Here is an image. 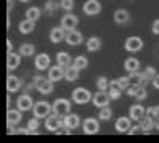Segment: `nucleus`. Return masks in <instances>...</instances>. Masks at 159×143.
<instances>
[{"label": "nucleus", "mask_w": 159, "mask_h": 143, "mask_svg": "<svg viewBox=\"0 0 159 143\" xmlns=\"http://www.w3.org/2000/svg\"><path fill=\"white\" fill-rule=\"evenodd\" d=\"M72 111V103H70V100H67V99H56L54 102H52V113L54 114H57V116H61V118H64L65 114H69Z\"/></svg>", "instance_id": "obj_1"}, {"label": "nucleus", "mask_w": 159, "mask_h": 143, "mask_svg": "<svg viewBox=\"0 0 159 143\" xmlns=\"http://www.w3.org/2000/svg\"><path fill=\"white\" fill-rule=\"evenodd\" d=\"M32 111H34V116H37V118H40V119H46L48 116L52 113V105H51L49 102L40 100V102H35V105H34Z\"/></svg>", "instance_id": "obj_2"}, {"label": "nucleus", "mask_w": 159, "mask_h": 143, "mask_svg": "<svg viewBox=\"0 0 159 143\" xmlns=\"http://www.w3.org/2000/svg\"><path fill=\"white\" fill-rule=\"evenodd\" d=\"M72 100L78 105H84V103L92 100V94L91 91H88L86 87H76L73 92H72Z\"/></svg>", "instance_id": "obj_3"}, {"label": "nucleus", "mask_w": 159, "mask_h": 143, "mask_svg": "<svg viewBox=\"0 0 159 143\" xmlns=\"http://www.w3.org/2000/svg\"><path fill=\"white\" fill-rule=\"evenodd\" d=\"M64 126V118H61V116H57V114H49L48 118L45 119V127L48 129L49 132H57L59 129Z\"/></svg>", "instance_id": "obj_4"}, {"label": "nucleus", "mask_w": 159, "mask_h": 143, "mask_svg": "<svg viewBox=\"0 0 159 143\" xmlns=\"http://www.w3.org/2000/svg\"><path fill=\"white\" fill-rule=\"evenodd\" d=\"M100 119H96V118H86L83 121V132L86 135H96L99 131H100Z\"/></svg>", "instance_id": "obj_5"}, {"label": "nucleus", "mask_w": 159, "mask_h": 143, "mask_svg": "<svg viewBox=\"0 0 159 143\" xmlns=\"http://www.w3.org/2000/svg\"><path fill=\"white\" fill-rule=\"evenodd\" d=\"M111 102V97L107 91H99L92 96V103H94V107L97 108H102V107H108Z\"/></svg>", "instance_id": "obj_6"}, {"label": "nucleus", "mask_w": 159, "mask_h": 143, "mask_svg": "<svg viewBox=\"0 0 159 143\" xmlns=\"http://www.w3.org/2000/svg\"><path fill=\"white\" fill-rule=\"evenodd\" d=\"M83 11L88 16H96L102 11V3L99 2V0H88V2H84V5H83Z\"/></svg>", "instance_id": "obj_7"}, {"label": "nucleus", "mask_w": 159, "mask_h": 143, "mask_svg": "<svg viewBox=\"0 0 159 143\" xmlns=\"http://www.w3.org/2000/svg\"><path fill=\"white\" fill-rule=\"evenodd\" d=\"M124 48L129 53H137V51H140L143 48V40L140 37H129L124 42Z\"/></svg>", "instance_id": "obj_8"}, {"label": "nucleus", "mask_w": 159, "mask_h": 143, "mask_svg": "<svg viewBox=\"0 0 159 143\" xmlns=\"http://www.w3.org/2000/svg\"><path fill=\"white\" fill-rule=\"evenodd\" d=\"M48 78H49L51 81H54V83L64 80V78H65V67L59 65V64H57V65L49 67L48 69Z\"/></svg>", "instance_id": "obj_9"}, {"label": "nucleus", "mask_w": 159, "mask_h": 143, "mask_svg": "<svg viewBox=\"0 0 159 143\" xmlns=\"http://www.w3.org/2000/svg\"><path fill=\"white\" fill-rule=\"evenodd\" d=\"M34 100H32V97L25 92V94H21L19 97H18V100H16V107L21 110V111H29V110H32L34 108Z\"/></svg>", "instance_id": "obj_10"}, {"label": "nucleus", "mask_w": 159, "mask_h": 143, "mask_svg": "<svg viewBox=\"0 0 159 143\" xmlns=\"http://www.w3.org/2000/svg\"><path fill=\"white\" fill-rule=\"evenodd\" d=\"M130 127H132L130 116H121V118H118L116 123H115V129H116V132H119V134H127Z\"/></svg>", "instance_id": "obj_11"}, {"label": "nucleus", "mask_w": 159, "mask_h": 143, "mask_svg": "<svg viewBox=\"0 0 159 143\" xmlns=\"http://www.w3.org/2000/svg\"><path fill=\"white\" fill-rule=\"evenodd\" d=\"M65 43L70 45V46H78L83 43V35L80 30L76 29H72V30H67V37H65Z\"/></svg>", "instance_id": "obj_12"}, {"label": "nucleus", "mask_w": 159, "mask_h": 143, "mask_svg": "<svg viewBox=\"0 0 159 143\" xmlns=\"http://www.w3.org/2000/svg\"><path fill=\"white\" fill-rule=\"evenodd\" d=\"M65 37H67V29H64L62 25H59V27H54V29H51L49 32V40L52 43H61L65 40Z\"/></svg>", "instance_id": "obj_13"}, {"label": "nucleus", "mask_w": 159, "mask_h": 143, "mask_svg": "<svg viewBox=\"0 0 159 143\" xmlns=\"http://www.w3.org/2000/svg\"><path fill=\"white\" fill-rule=\"evenodd\" d=\"M21 119H22V111L18 107L15 110L10 108L7 111V126H16L21 123Z\"/></svg>", "instance_id": "obj_14"}, {"label": "nucleus", "mask_w": 159, "mask_h": 143, "mask_svg": "<svg viewBox=\"0 0 159 143\" xmlns=\"http://www.w3.org/2000/svg\"><path fill=\"white\" fill-rule=\"evenodd\" d=\"M145 114H147V110H145L143 105H140V103H134V105L129 108V116H130L132 121H137L139 123Z\"/></svg>", "instance_id": "obj_15"}, {"label": "nucleus", "mask_w": 159, "mask_h": 143, "mask_svg": "<svg viewBox=\"0 0 159 143\" xmlns=\"http://www.w3.org/2000/svg\"><path fill=\"white\" fill-rule=\"evenodd\" d=\"M34 64H35L37 70L43 72V70H48V69H49L51 59H49V56H48V54L42 53V54H37V56H35V60H34Z\"/></svg>", "instance_id": "obj_16"}, {"label": "nucleus", "mask_w": 159, "mask_h": 143, "mask_svg": "<svg viewBox=\"0 0 159 143\" xmlns=\"http://www.w3.org/2000/svg\"><path fill=\"white\" fill-rule=\"evenodd\" d=\"M22 86V81L19 76H15V75H8L7 76V91L8 92H16L19 91Z\"/></svg>", "instance_id": "obj_17"}, {"label": "nucleus", "mask_w": 159, "mask_h": 143, "mask_svg": "<svg viewBox=\"0 0 159 143\" xmlns=\"http://www.w3.org/2000/svg\"><path fill=\"white\" fill-rule=\"evenodd\" d=\"M61 25L64 29L67 30H72V29H76L78 25V18L75 15H72V13H69V15H64L62 19H61Z\"/></svg>", "instance_id": "obj_18"}, {"label": "nucleus", "mask_w": 159, "mask_h": 143, "mask_svg": "<svg viewBox=\"0 0 159 143\" xmlns=\"http://www.w3.org/2000/svg\"><path fill=\"white\" fill-rule=\"evenodd\" d=\"M80 124H81V119H80V116L78 114H75V113H69V114H65L64 116V126L65 127H69V129H76Z\"/></svg>", "instance_id": "obj_19"}, {"label": "nucleus", "mask_w": 159, "mask_h": 143, "mask_svg": "<svg viewBox=\"0 0 159 143\" xmlns=\"http://www.w3.org/2000/svg\"><path fill=\"white\" fill-rule=\"evenodd\" d=\"M21 65V54H16V53H8L7 54V69L11 72V70H16L18 67Z\"/></svg>", "instance_id": "obj_20"}, {"label": "nucleus", "mask_w": 159, "mask_h": 143, "mask_svg": "<svg viewBox=\"0 0 159 143\" xmlns=\"http://www.w3.org/2000/svg\"><path fill=\"white\" fill-rule=\"evenodd\" d=\"M37 91H38L40 94H45V96L51 94L52 91H54V81H51L49 78H43V80L40 81V84H38Z\"/></svg>", "instance_id": "obj_21"}, {"label": "nucleus", "mask_w": 159, "mask_h": 143, "mask_svg": "<svg viewBox=\"0 0 159 143\" xmlns=\"http://www.w3.org/2000/svg\"><path fill=\"white\" fill-rule=\"evenodd\" d=\"M113 21L118 24V25H124L130 21V15L127 10H116L115 15H113Z\"/></svg>", "instance_id": "obj_22"}, {"label": "nucleus", "mask_w": 159, "mask_h": 143, "mask_svg": "<svg viewBox=\"0 0 159 143\" xmlns=\"http://www.w3.org/2000/svg\"><path fill=\"white\" fill-rule=\"evenodd\" d=\"M78 76H80V69L76 65H69V67H65V78L64 80L65 81H69V83H73L78 80Z\"/></svg>", "instance_id": "obj_23"}, {"label": "nucleus", "mask_w": 159, "mask_h": 143, "mask_svg": "<svg viewBox=\"0 0 159 143\" xmlns=\"http://www.w3.org/2000/svg\"><path fill=\"white\" fill-rule=\"evenodd\" d=\"M18 29H19V32H21L22 35H29V34H32L34 29H35V21L25 18L24 21L19 22V27H18Z\"/></svg>", "instance_id": "obj_24"}, {"label": "nucleus", "mask_w": 159, "mask_h": 143, "mask_svg": "<svg viewBox=\"0 0 159 143\" xmlns=\"http://www.w3.org/2000/svg\"><path fill=\"white\" fill-rule=\"evenodd\" d=\"M139 124H140V127H142V132H143V134H148L150 131H153V129H154V118L145 114L143 118L139 121Z\"/></svg>", "instance_id": "obj_25"}, {"label": "nucleus", "mask_w": 159, "mask_h": 143, "mask_svg": "<svg viewBox=\"0 0 159 143\" xmlns=\"http://www.w3.org/2000/svg\"><path fill=\"white\" fill-rule=\"evenodd\" d=\"M100 48H102V40L97 37H91L86 42V49L89 53H97V51H100Z\"/></svg>", "instance_id": "obj_26"}, {"label": "nucleus", "mask_w": 159, "mask_h": 143, "mask_svg": "<svg viewBox=\"0 0 159 143\" xmlns=\"http://www.w3.org/2000/svg\"><path fill=\"white\" fill-rule=\"evenodd\" d=\"M129 78H130V83L132 84H142V86H145V84H148V80L145 78V75H143V72H130L129 73Z\"/></svg>", "instance_id": "obj_27"}, {"label": "nucleus", "mask_w": 159, "mask_h": 143, "mask_svg": "<svg viewBox=\"0 0 159 143\" xmlns=\"http://www.w3.org/2000/svg\"><path fill=\"white\" fill-rule=\"evenodd\" d=\"M124 69H126L127 73L137 72V70L140 69V60H139L137 57H127V59L124 60Z\"/></svg>", "instance_id": "obj_28"}, {"label": "nucleus", "mask_w": 159, "mask_h": 143, "mask_svg": "<svg viewBox=\"0 0 159 143\" xmlns=\"http://www.w3.org/2000/svg\"><path fill=\"white\" fill-rule=\"evenodd\" d=\"M56 62L59 64V65H62V67H69V65H72V64H73L70 54H69V53H65V51H61V53H57V56H56Z\"/></svg>", "instance_id": "obj_29"}, {"label": "nucleus", "mask_w": 159, "mask_h": 143, "mask_svg": "<svg viewBox=\"0 0 159 143\" xmlns=\"http://www.w3.org/2000/svg\"><path fill=\"white\" fill-rule=\"evenodd\" d=\"M121 92H123V89L116 86V80H111L110 87H108V94H110L111 100H118L119 97H121Z\"/></svg>", "instance_id": "obj_30"}, {"label": "nucleus", "mask_w": 159, "mask_h": 143, "mask_svg": "<svg viewBox=\"0 0 159 143\" xmlns=\"http://www.w3.org/2000/svg\"><path fill=\"white\" fill-rule=\"evenodd\" d=\"M40 16H42V10H40L38 7H30V8L25 10V18L27 19L37 21V19H40Z\"/></svg>", "instance_id": "obj_31"}, {"label": "nucleus", "mask_w": 159, "mask_h": 143, "mask_svg": "<svg viewBox=\"0 0 159 143\" xmlns=\"http://www.w3.org/2000/svg\"><path fill=\"white\" fill-rule=\"evenodd\" d=\"M34 53H35V46L30 43H24L19 48V54L24 57H30V56H34Z\"/></svg>", "instance_id": "obj_32"}, {"label": "nucleus", "mask_w": 159, "mask_h": 143, "mask_svg": "<svg viewBox=\"0 0 159 143\" xmlns=\"http://www.w3.org/2000/svg\"><path fill=\"white\" fill-rule=\"evenodd\" d=\"M38 127H40V118L34 116L27 121V129H29V135L30 134H38Z\"/></svg>", "instance_id": "obj_33"}, {"label": "nucleus", "mask_w": 159, "mask_h": 143, "mask_svg": "<svg viewBox=\"0 0 159 143\" xmlns=\"http://www.w3.org/2000/svg\"><path fill=\"white\" fill-rule=\"evenodd\" d=\"M111 114H113V111H111L110 107H102V108H99V114L97 116H99L100 121H110Z\"/></svg>", "instance_id": "obj_34"}, {"label": "nucleus", "mask_w": 159, "mask_h": 143, "mask_svg": "<svg viewBox=\"0 0 159 143\" xmlns=\"http://www.w3.org/2000/svg\"><path fill=\"white\" fill-rule=\"evenodd\" d=\"M88 64H89V60H88L86 56H76V57L73 59V65H76L80 70L88 69Z\"/></svg>", "instance_id": "obj_35"}, {"label": "nucleus", "mask_w": 159, "mask_h": 143, "mask_svg": "<svg viewBox=\"0 0 159 143\" xmlns=\"http://www.w3.org/2000/svg\"><path fill=\"white\" fill-rule=\"evenodd\" d=\"M96 86H97L99 91H108V87H110V80H108V78H105V76H99L97 81H96Z\"/></svg>", "instance_id": "obj_36"}, {"label": "nucleus", "mask_w": 159, "mask_h": 143, "mask_svg": "<svg viewBox=\"0 0 159 143\" xmlns=\"http://www.w3.org/2000/svg\"><path fill=\"white\" fill-rule=\"evenodd\" d=\"M130 84H132V83H130V78H129V76H119L118 80H116V86L121 87L123 91H126Z\"/></svg>", "instance_id": "obj_37"}, {"label": "nucleus", "mask_w": 159, "mask_h": 143, "mask_svg": "<svg viewBox=\"0 0 159 143\" xmlns=\"http://www.w3.org/2000/svg\"><path fill=\"white\" fill-rule=\"evenodd\" d=\"M59 7L62 10H65L67 13H70L73 10V7H75V2L73 0H59Z\"/></svg>", "instance_id": "obj_38"}, {"label": "nucleus", "mask_w": 159, "mask_h": 143, "mask_svg": "<svg viewBox=\"0 0 159 143\" xmlns=\"http://www.w3.org/2000/svg\"><path fill=\"white\" fill-rule=\"evenodd\" d=\"M143 75H145V78H147L148 81H153L154 78H156V75H157V72H156L154 67H147V69L143 70Z\"/></svg>", "instance_id": "obj_39"}, {"label": "nucleus", "mask_w": 159, "mask_h": 143, "mask_svg": "<svg viewBox=\"0 0 159 143\" xmlns=\"http://www.w3.org/2000/svg\"><path fill=\"white\" fill-rule=\"evenodd\" d=\"M147 97H148L147 87H145V86H140V87H139V91H137V94H135V99H137L139 102H142V100H145Z\"/></svg>", "instance_id": "obj_40"}, {"label": "nucleus", "mask_w": 159, "mask_h": 143, "mask_svg": "<svg viewBox=\"0 0 159 143\" xmlns=\"http://www.w3.org/2000/svg\"><path fill=\"white\" fill-rule=\"evenodd\" d=\"M147 116H151V118H159V105L156 107H148L147 108Z\"/></svg>", "instance_id": "obj_41"}, {"label": "nucleus", "mask_w": 159, "mask_h": 143, "mask_svg": "<svg viewBox=\"0 0 159 143\" xmlns=\"http://www.w3.org/2000/svg\"><path fill=\"white\" fill-rule=\"evenodd\" d=\"M57 10V3H54L52 0H49V2H46V7H45V11L46 13H49V15H52Z\"/></svg>", "instance_id": "obj_42"}, {"label": "nucleus", "mask_w": 159, "mask_h": 143, "mask_svg": "<svg viewBox=\"0 0 159 143\" xmlns=\"http://www.w3.org/2000/svg\"><path fill=\"white\" fill-rule=\"evenodd\" d=\"M139 132H142V127H140V124H134L130 129H129V135H134V134H139ZM143 134V132H142Z\"/></svg>", "instance_id": "obj_43"}, {"label": "nucleus", "mask_w": 159, "mask_h": 143, "mask_svg": "<svg viewBox=\"0 0 159 143\" xmlns=\"http://www.w3.org/2000/svg\"><path fill=\"white\" fill-rule=\"evenodd\" d=\"M151 32L154 35H159V19H154L153 24H151Z\"/></svg>", "instance_id": "obj_44"}, {"label": "nucleus", "mask_w": 159, "mask_h": 143, "mask_svg": "<svg viewBox=\"0 0 159 143\" xmlns=\"http://www.w3.org/2000/svg\"><path fill=\"white\" fill-rule=\"evenodd\" d=\"M151 83H153V86H154L156 89H159V73L156 75V78H154V80H153Z\"/></svg>", "instance_id": "obj_45"}, {"label": "nucleus", "mask_w": 159, "mask_h": 143, "mask_svg": "<svg viewBox=\"0 0 159 143\" xmlns=\"http://www.w3.org/2000/svg\"><path fill=\"white\" fill-rule=\"evenodd\" d=\"M7 48H8V53H11V51H13V43H11V40H7Z\"/></svg>", "instance_id": "obj_46"}, {"label": "nucleus", "mask_w": 159, "mask_h": 143, "mask_svg": "<svg viewBox=\"0 0 159 143\" xmlns=\"http://www.w3.org/2000/svg\"><path fill=\"white\" fill-rule=\"evenodd\" d=\"M7 3H8V13H10L13 8V0H7Z\"/></svg>", "instance_id": "obj_47"}, {"label": "nucleus", "mask_w": 159, "mask_h": 143, "mask_svg": "<svg viewBox=\"0 0 159 143\" xmlns=\"http://www.w3.org/2000/svg\"><path fill=\"white\" fill-rule=\"evenodd\" d=\"M154 129H157V131H159V118L154 119Z\"/></svg>", "instance_id": "obj_48"}, {"label": "nucleus", "mask_w": 159, "mask_h": 143, "mask_svg": "<svg viewBox=\"0 0 159 143\" xmlns=\"http://www.w3.org/2000/svg\"><path fill=\"white\" fill-rule=\"evenodd\" d=\"M10 24H11V21H10V16H7V29H10Z\"/></svg>", "instance_id": "obj_49"}, {"label": "nucleus", "mask_w": 159, "mask_h": 143, "mask_svg": "<svg viewBox=\"0 0 159 143\" xmlns=\"http://www.w3.org/2000/svg\"><path fill=\"white\" fill-rule=\"evenodd\" d=\"M19 2H22V3H25V2H30V0H19Z\"/></svg>", "instance_id": "obj_50"}]
</instances>
